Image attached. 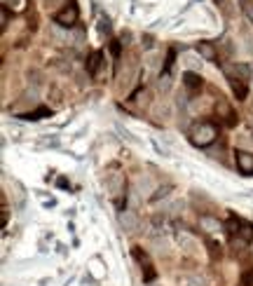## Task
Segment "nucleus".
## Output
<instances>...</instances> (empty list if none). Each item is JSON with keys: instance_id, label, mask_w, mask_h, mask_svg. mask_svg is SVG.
Listing matches in <instances>:
<instances>
[{"instance_id": "obj_1", "label": "nucleus", "mask_w": 253, "mask_h": 286, "mask_svg": "<svg viewBox=\"0 0 253 286\" xmlns=\"http://www.w3.org/2000/svg\"><path fill=\"white\" fill-rule=\"evenodd\" d=\"M223 73H225V78H228V82H230L232 92H234V96H237V101H244V99L249 96V80L253 78L251 66L232 64V66H225Z\"/></svg>"}, {"instance_id": "obj_2", "label": "nucleus", "mask_w": 253, "mask_h": 286, "mask_svg": "<svg viewBox=\"0 0 253 286\" xmlns=\"http://www.w3.org/2000/svg\"><path fill=\"white\" fill-rule=\"evenodd\" d=\"M218 136V127H216V122H211V120H202L197 122L195 127L190 129V141H192V146H197V148H206L211 146L213 141Z\"/></svg>"}, {"instance_id": "obj_3", "label": "nucleus", "mask_w": 253, "mask_h": 286, "mask_svg": "<svg viewBox=\"0 0 253 286\" xmlns=\"http://www.w3.org/2000/svg\"><path fill=\"white\" fill-rule=\"evenodd\" d=\"M77 17H80V10H77L75 0H71V2H66V7H63V10H59L56 14H54V22L59 24V26L71 28V26H75Z\"/></svg>"}, {"instance_id": "obj_4", "label": "nucleus", "mask_w": 253, "mask_h": 286, "mask_svg": "<svg viewBox=\"0 0 253 286\" xmlns=\"http://www.w3.org/2000/svg\"><path fill=\"white\" fill-rule=\"evenodd\" d=\"M234 159H237V167L242 171L244 176H251L253 174V155L246 153V150H237L234 153Z\"/></svg>"}, {"instance_id": "obj_5", "label": "nucleus", "mask_w": 253, "mask_h": 286, "mask_svg": "<svg viewBox=\"0 0 253 286\" xmlns=\"http://www.w3.org/2000/svg\"><path fill=\"white\" fill-rule=\"evenodd\" d=\"M195 50H197V54H200L204 61H209V64H213V61L218 59V52H216L213 43H209V40H202V43H197V45H195Z\"/></svg>"}, {"instance_id": "obj_6", "label": "nucleus", "mask_w": 253, "mask_h": 286, "mask_svg": "<svg viewBox=\"0 0 253 286\" xmlns=\"http://www.w3.org/2000/svg\"><path fill=\"white\" fill-rule=\"evenodd\" d=\"M216 113H218V117H223L225 120V125L228 127H232L237 120H234V113H232V108L228 106V101L223 99V96H218V101H216Z\"/></svg>"}, {"instance_id": "obj_7", "label": "nucleus", "mask_w": 253, "mask_h": 286, "mask_svg": "<svg viewBox=\"0 0 253 286\" xmlns=\"http://www.w3.org/2000/svg\"><path fill=\"white\" fill-rule=\"evenodd\" d=\"M101 61H103V52H101V50H94V52L89 54V59H87V73L92 75V78H96V75H99Z\"/></svg>"}, {"instance_id": "obj_8", "label": "nucleus", "mask_w": 253, "mask_h": 286, "mask_svg": "<svg viewBox=\"0 0 253 286\" xmlns=\"http://www.w3.org/2000/svg\"><path fill=\"white\" fill-rule=\"evenodd\" d=\"M183 85L188 87L190 92H197L202 87V75L192 73V71H185V73H183Z\"/></svg>"}, {"instance_id": "obj_9", "label": "nucleus", "mask_w": 253, "mask_h": 286, "mask_svg": "<svg viewBox=\"0 0 253 286\" xmlns=\"http://www.w3.org/2000/svg\"><path fill=\"white\" fill-rule=\"evenodd\" d=\"M178 244H180V249H183L185 254H197V249H200L197 239H192V237H190V234H185V233L178 234Z\"/></svg>"}, {"instance_id": "obj_10", "label": "nucleus", "mask_w": 253, "mask_h": 286, "mask_svg": "<svg viewBox=\"0 0 253 286\" xmlns=\"http://www.w3.org/2000/svg\"><path fill=\"white\" fill-rule=\"evenodd\" d=\"M120 223H122V228H125L126 233H134V230H136V216H134V213L131 211H125L122 213V216H120Z\"/></svg>"}, {"instance_id": "obj_11", "label": "nucleus", "mask_w": 253, "mask_h": 286, "mask_svg": "<svg viewBox=\"0 0 253 286\" xmlns=\"http://www.w3.org/2000/svg\"><path fill=\"white\" fill-rule=\"evenodd\" d=\"M200 225L204 228V230H206V233H218V230L223 228L221 223L216 221V218H211V216H202V218H200Z\"/></svg>"}, {"instance_id": "obj_12", "label": "nucleus", "mask_w": 253, "mask_h": 286, "mask_svg": "<svg viewBox=\"0 0 253 286\" xmlns=\"http://www.w3.org/2000/svg\"><path fill=\"white\" fill-rule=\"evenodd\" d=\"M52 115V110L50 108H38V110H33V113H24V120H31V122H35V120H42V117H50Z\"/></svg>"}, {"instance_id": "obj_13", "label": "nucleus", "mask_w": 253, "mask_h": 286, "mask_svg": "<svg viewBox=\"0 0 253 286\" xmlns=\"http://www.w3.org/2000/svg\"><path fill=\"white\" fill-rule=\"evenodd\" d=\"M239 237H242V242H251V239H253V225H251V223L242 221V230H239Z\"/></svg>"}, {"instance_id": "obj_14", "label": "nucleus", "mask_w": 253, "mask_h": 286, "mask_svg": "<svg viewBox=\"0 0 253 286\" xmlns=\"http://www.w3.org/2000/svg\"><path fill=\"white\" fill-rule=\"evenodd\" d=\"M174 56H176V52H174V50H169L167 64H164V75H169V71H171V66H174Z\"/></svg>"}, {"instance_id": "obj_15", "label": "nucleus", "mask_w": 253, "mask_h": 286, "mask_svg": "<svg viewBox=\"0 0 253 286\" xmlns=\"http://www.w3.org/2000/svg\"><path fill=\"white\" fill-rule=\"evenodd\" d=\"M169 190H171V185H164V188H157V190H155V195H152L150 200H152V202H155V200H159V197H164V195H167Z\"/></svg>"}, {"instance_id": "obj_16", "label": "nucleus", "mask_w": 253, "mask_h": 286, "mask_svg": "<svg viewBox=\"0 0 253 286\" xmlns=\"http://www.w3.org/2000/svg\"><path fill=\"white\" fill-rule=\"evenodd\" d=\"M7 24H10V10H7V5H2V24H0V26L5 28Z\"/></svg>"}, {"instance_id": "obj_17", "label": "nucleus", "mask_w": 253, "mask_h": 286, "mask_svg": "<svg viewBox=\"0 0 253 286\" xmlns=\"http://www.w3.org/2000/svg\"><path fill=\"white\" fill-rule=\"evenodd\" d=\"M244 286H253V270H249V272H246V275H244Z\"/></svg>"}, {"instance_id": "obj_18", "label": "nucleus", "mask_w": 253, "mask_h": 286, "mask_svg": "<svg viewBox=\"0 0 253 286\" xmlns=\"http://www.w3.org/2000/svg\"><path fill=\"white\" fill-rule=\"evenodd\" d=\"M244 12L249 14V19H251V22H253V5H251V2H249V0H244Z\"/></svg>"}, {"instance_id": "obj_19", "label": "nucleus", "mask_w": 253, "mask_h": 286, "mask_svg": "<svg viewBox=\"0 0 253 286\" xmlns=\"http://www.w3.org/2000/svg\"><path fill=\"white\" fill-rule=\"evenodd\" d=\"M99 28H101V31H110V22H108V19H101V26H99Z\"/></svg>"}, {"instance_id": "obj_20", "label": "nucleus", "mask_w": 253, "mask_h": 286, "mask_svg": "<svg viewBox=\"0 0 253 286\" xmlns=\"http://www.w3.org/2000/svg\"><path fill=\"white\" fill-rule=\"evenodd\" d=\"M59 188H68V181H66V179H59Z\"/></svg>"}, {"instance_id": "obj_21", "label": "nucleus", "mask_w": 253, "mask_h": 286, "mask_svg": "<svg viewBox=\"0 0 253 286\" xmlns=\"http://www.w3.org/2000/svg\"><path fill=\"white\" fill-rule=\"evenodd\" d=\"M251 71H253V66H251ZM251 80H253V78H251Z\"/></svg>"}, {"instance_id": "obj_22", "label": "nucleus", "mask_w": 253, "mask_h": 286, "mask_svg": "<svg viewBox=\"0 0 253 286\" xmlns=\"http://www.w3.org/2000/svg\"><path fill=\"white\" fill-rule=\"evenodd\" d=\"M216 2H221V0H216Z\"/></svg>"}]
</instances>
